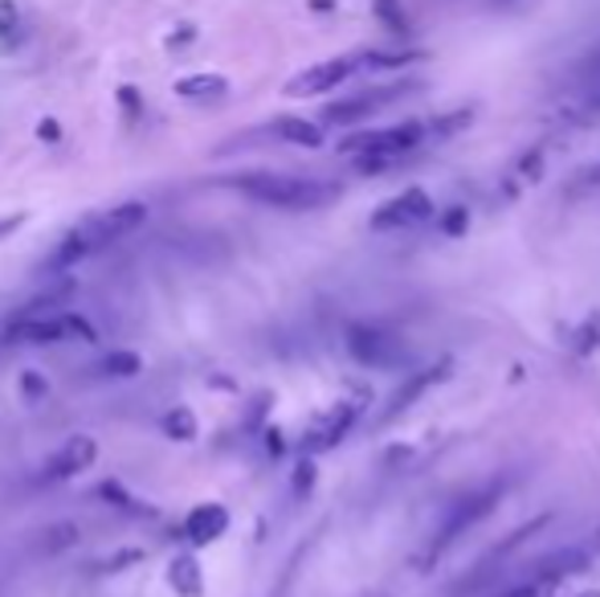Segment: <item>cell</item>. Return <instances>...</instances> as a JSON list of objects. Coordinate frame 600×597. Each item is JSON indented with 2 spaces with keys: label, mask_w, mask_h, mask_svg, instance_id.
Masks as SVG:
<instances>
[{
  "label": "cell",
  "mask_w": 600,
  "mask_h": 597,
  "mask_svg": "<svg viewBox=\"0 0 600 597\" xmlns=\"http://www.w3.org/2000/svg\"><path fill=\"white\" fill-rule=\"evenodd\" d=\"M143 217H148V209H143L139 201L111 205V209H99V213L82 217V221L66 233L62 242L53 246V255H50L46 267L70 270V267H78L82 258H94V255H102V250H111L114 242L131 238V233L143 226Z\"/></svg>",
  "instance_id": "6da1fadb"
},
{
  "label": "cell",
  "mask_w": 600,
  "mask_h": 597,
  "mask_svg": "<svg viewBox=\"0 0 600 597\" xmlns=\"http://www.w3.org/2000/svg\"><path fill=\"white\" fill-rule=\"evenodd\" d=\"M250 201L270 205V209H290V213H307V209H323L339 197V185L314 177H287V172H246V177L229 180Z\"/></svg>",
  "instance_id": "7a4b0ae2"
},
{
  "label": "cell",
  "mask_w": 600,
  "mask_h": 597,
  "mask_svg": "<svg viewBox=\"0 0 600 597\" xmlns=\"http://www.w3.org/2000/svg\"><path fill=\"white\" fill-rule=\"evenodd\" d=\"M426 140H429L426 123L404 119V123H392V128L356 131V136H348L339 148L356 160V168H360L363 177H372V172H388V168H397L404 156H413Z\"/></svg>",
  "instance_id": "3957f363"
},
{
  "label": "cell",
  "mask_w": 600,
  "mask_h": 597,
  "mask_svg": "<svg viewBox=\"0 0 600 597\" xmlns=\"http://www.w3.org/2000/svg\"><path fill=\"white\" fill-rule=\"evenodd\" d=\"M9 344H90L94 340V328L87 319L70 316V311H58V316H21L13 328L4 331Z\"/></svg>",
  "instance_id": "277c9868"
},
{
  "label": "cell",
  "mask_w": 600,
  "mask_h": 597,
  "mask_svg": "<svg viewBox=\"0 0 600 597\" xmlns=\"http://www.w3.org/2000/svg\"><path fill=\"white\" fill-rule=\"evenodd\" d=\"M433 221V197L426 189H404L400 197L384 201L372 213V229L376 233H397V229H417Z\"/></svg>",
  "instance_id": "5b68a950"
},
{
  "label": "cell",
  "mask_w": 600,
  "mask_h": 597,
  "mask_svg": "<svg viewBox=\"0 0 600 597\" xmlns=\"http://www.w3.org/2000/svg\"><path fill=\"white\" fill-rule=\"evenodd\" d=\"M348 352L368 365V369H397L404 360V344L384 328H372V324H356L348 328Z\"/></svg>",
  "instance_id": "8992f818"
},
{
  "label": "cell",
  "mask_w": 600,
  "mask_h": 597,
  "mask_svg": "<svg viewBox=\"0 0 600 597\" xmlns=\"http://www.w3.org/2000/svg\"><path fill=\"white\" fill-rule=\"evenodd\" d=\"M417 82H392V87H376V90H363V94H351V99L343 102H331L323 111V123H331V128H348V123H360V119H368V115H376L380 107H388V102L404 99V94H413Z\"/></svg>",
  "instance_id": "52a82bcc"
},
{
  "label": "cell",
  "mask_w": 600,
  "mask_h": 597,
  "mask_svg": "<svg viewBox=\"0 0 600 597\" xmlns=\"http://www.w3.org/2000/svg\"><path fill=\"white\" fill-rule=\"evenodd\" d=\"M356 70H360V53H356V58H331V62H319V66H311V70H302L299 78H290L287 94L290 99L327 94V90H336L339 82H348Z\"/></svg>",
  "instance_id": "ba28073f"
},
{
  "label": "cell",
  "mask_w": 600,
  "mask_h": 597,
  "mask_svg": "<svg viewBox=\"0 0 600 597\" xmlns=\"http://www.w3.org/2000/svg\"><path fill=\"white\" fill-rule=\"evenodd\" d=\"M494 504H499V487H487V491H478V496L462 499V504L450 511V520L441 524L438 540H433V557H438V553H446V548H450L462 533H470L482 516H490V511H494Z\"/></svg>",
  "instance_id": "9c48e42d"
},
{
  "label": "cell",
  "mask_w": 600,
  "mask_h": 597,
  "mask_svg": "<svg viewBox=\"0 0 600 597\" xmlns=\"http://www.w3.org/2000/svg\"><path fill=\"white\" fill-rule=\"evenodd\" d=\"M94 455H99L94 438H87V434H70V438H66V442L58 446L50 458H46V467H41V479H46V484H53V479H74V475L90 470Z\"/></svg>",
  "instance_id": "30bf717a"
},
{
  "label": "cell",
  "mask_w": 600,
  "mask_h": 597,
  "mask_svg": "<svg viewBox=\"0 0 600 597\" xmlns=\"http://www.w3.org/2000/svg\"><path fill=\"white\" fill-rule=\"evenodd\" d=\"M588 565H592V548H576V545H568V548H556V553H548V557H543V560H536V569H531V577L556 589V585H560V581L576 577V573H584Z\"/></svg>",
  "instance_id": "8fae6325"
},
{
  "label": "cell",
  "mask_w": 600,
  "mask_h": 597,
  "mask_svg": "<svg viewBox=\"0 0 600 597\" xmlns=\"http://www.w3.org/2000/svg\"><path fill=\"white\" fill-rule=\"evenodd\" d=\"M356 418H360V406H356V401H339L331 414H323V418L311 426V434H307V450H327V446H336L339 438L351 430V421Z\"/></svg>",
  "instance_id": "7c38bea8"
},
{
  "label": "cell",
  "mask_w": 600,
  "mask_h": 597,
  "mask_svg": "<svg viewBox=\"0 0 600 597\" xmlns=\"http://www.w3.org/2000/svg\"><path fill=\"white\" fill-rule=\"evenodd\" d=\"M446 372H450V360H441V365H433V369H421V372H413L409 381L400 385L397 394H392V401H388V414L384 418H397V414H404V409L413 406V401H421V397L433 389V385H441L446 381Z\"/></svg>",
  "instance_id": "4fadbf2b"
},
{
  "label": "cell",
  "mask_w": 600,
  "mask_h": 597,
  "mask_svg": "<svg viewBox=\"0 0 600 597\" xmlns=\"http://www.w3.org/2000/svg\"><path fill=\"white\" fill-rule=\"evenodd\" d=\"M184 528L197 545H209V540H217V536L229 528V511L221 508V504H204V508H197L192 516H188Z\"/></svg>",
  "instance_id": "5bb4252c"
},
{
  "label": "cell",
  "mask_w": 600,
  "mask_h": 597,
  "mask_svg": "<svg viewBox=\"0 0 600 597\" xmlns=\"http://www.w3.org/2000/svg\"><path fill=\"white\" fill-rule=\"evenodd\" d=\"M270 136H278L282 143H299V148H323V128L311 123V119H294V115L274 119V123H270Z\"/></svg>",
  "instance_id": "9a60e30c"
},
{
  "label": "cell",
  "mask_w": 600,
  "mask_h": 597,
  "mask_svg": "<svg viewBox=\"0 0 600 597\" xmlns=\"http://www.w3.org/2000/svg\"><path fill=\"white\" fill-rule=\"evenodd\" d=\"M226 90H229V82L221 74H192L176 87V94H184V99H192V102H209V99H221Z\"/></svg>",
  "instance_id": "2e32d148"
},
{
  "label": "cell",
  "mask_w": 600,
  "mask_h": 597,
  "mask_svg": "<svg viewBox=\"0 0 600 597\" xmlns=\"http://www.w3.org/2000/svg\"><path fill=\"white\" fill-rule=\"evenodd\" d=\"M421 58H426L421 50H400V53L368 50V53H360V70H404L409 62H421Z\"/></svg>",
  "instance_id": "e0dca14e"
},
{
  "label": "cell",
  "mask_w": 600,
  "mask_h": 597,
  "mask_svg": "<svg viewBox=\"0 0 600 597\" xmlns=\"http://www.w3.org/2000/svg\"><path fill=\"white\" fill-rule=\"evenodd\" d=\"M376 17H380V26L388 29V33H409V17H404V9H400V0H376L372 4Z\"/></svg>",
  "instance_id": "ac0fdd59"
},
{
  "label": "cell",
  "mask_w": 600,
  "mask_h": 597,
  "mask_svg": "<svg viewBox=\"0 0 600 597\" xmlns=\"http://www.w3.org/2000/svg\"><path fill=\"white\" fill-rule=\"evenodd\" d=\"M572 348L580 356H588L592 348H600V311L597 316H588L580 328H576V336H572Z\"/></svg>",
  "instance_id": "d6986e66"
},
{
  "label": "cell",
  "mask_w": 600,
  "mask_h": 597,
  "mask_svg": "<svg viewBox=\"0 0 600 597\" xmlns=\"http://www.w3.org/2000/svg\"><path fill=\"white\" fill-rule=\"evenodd\" d=\"M438 229L446 238H462L466 229H470V213H466L462 205H453V209H446V213L438 217Z\"/></svg>",
  "instance_id": "ffe728a7"
},
{
  "label": "cell",
  "mask_w": 600,
  "mask_h": 597,
  "mask_svg": "<svg viewBox=\"0 0 600 597\" xmlns=\"http://www.w3.org/2000/svg\"><path fill=\"white\" fill-rule=\"evenodd\" d=\"M548 594H551V585H543V581L531 577L527 585H519V589H511V594H502V597H548Z\"/></svg>",
  "instance_id": "44dd1931"
},
{
  "label": "cell",
  "mask_w": 600,
  "mask_h": 597,
  "mask_svg": "<svg viewBox=\"0 0 600 597\" xmlns=\"http://www.w3.org/2000/svg\"><path fill=\"white\" fill-rule=\"evenodd\" d=\"M168 426H172L176 438H188V434H192V418H188V414H176V418L168 421Z\"/></svg>",
  "instance_id": "7402d4cb"
},
{
  "label": "cell",
  "mask_w": 600,
  "mask_h": 597,
  "mask_svg": "<svg viewBox=\"0 0 600 597\" xmlns=\"http://www.w3.org/2000/svg\"><path fill=\"white\" fill-rule=\"evenodd\" d=\"M584 185H600V165L588 168V172H584Z\"/></svg>",
  "instance_id": "603a6c76"
},
{
  "label": "cell",
  "mask_w": 600,
  "mask_h": 597,
  "mask_svg": "<svg viewBox=\"0 0 600 597\" xmlns=\"http://www.w3.org/2000/svg\"><path fill=\"white\" fill-rule=\"evenodd\" d=\"M592 107H597V111H600V94H597V99H592Z\"/></svg>",
  "instance_id": "cb8c5ba5"
},
{
  "label": "cell",
  "mask_w": 600,
  "mask_h": 597,
  "mask_svg": "<svg viewBox=\"0 0 600 597\" xmlns=\"http://www.w3.org/2000/svg\"><path fill=\"white\" fill-rule=\"evenodd\" d=\"M580 597H600V594H580Z\"/></svg>",
  "instance_id": "d4e9b609"
}]
</instances>
